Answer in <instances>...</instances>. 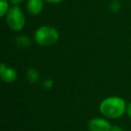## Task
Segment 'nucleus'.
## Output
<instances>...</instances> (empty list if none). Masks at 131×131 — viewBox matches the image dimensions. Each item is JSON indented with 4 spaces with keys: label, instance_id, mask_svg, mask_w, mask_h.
Returning a JSON list of instances; mask_svg holds the SVG:
<instances>
[{
    "label": "nucleus",
    "instance_id": "10",
    "mask_svg": "<svg viewBox=\"0 0 131 131\" xmlns=\"http://www.w3.org/2000/svg\"><path fill=\"white\" fill-rule=\"evenodd\" d=\"M110 7H111V11L116 13V12L119 11L121 6H120V4H119V2H118V1H117V0H113L112 2H111V6H110Z\"/></svg>",
    "mask_w": 131,
    "mask_h": 131
},
{
    "label": "nucleus",
    "instance_id": "2",
    "mask_svg": "<svg viewBox=\"0 0 131 131\" xmlns=\"http://www.w3.org/2000/svg\"><path fill=\"white\" fill-rule=\"evenodd\" d=\"M59 39V32L56 28L49 25L39 27L34 32V40L42 47H49L55 44Z\"/></svg>",
    "mask_w": 131,
    "mask_h": 131
},
{
    "label": "nucleus",
    "instance_id": "13",
    "mask_svg": "<svg viewBox=\"0 0 131 131\" xmlns=\"http://www.w3.org/2000/svg\"><path fill=\"white\" fill-rule=\"evenodd\" d=\"M111 131H123V129L118 127V126H111Z\"/></svg>",
    "mask_w": 131,
    "mask_h": 131
},
{
    "label": "nucleus",
    "instance_id": "9",
    "mask_svg": "<svg viewBox=\"0 0 131 131\" xmlns=\"http://www.w3.org/2000/svg\"><path fill=\"white\" fill-rule=\"evenodd\" d=\"M9 4L6 0H1L0 1V16L4 17L9 11Z\"/></svg>",
    "mask_w": 131,
    "mask_h": 131
},
{
    "label": "nucleus",
    "instance_id": "14",
    "mask_svg": "<svg viewBox=\"0 0 131 131\" xmlns=\"http://www.w3.org/2000/svg\"><path fill=\"white\" fill-rule=\"evenodd\" d=\"M10 1H11V3L14 5V6H17V5L24 2V0H10Z\"/></svg>",
    "mask_w": 131,
    "mask_h": 131
},
{
    "label": "nucleus",
    "instance_id": "4",
    "mask_svg": "<svg viewBox=\"0 0 131 131\" xmlns=\"http://www.w3.org/2000/svg\"><path fill=\"white\" fill-rule=\"evenodd\" d=\"M89 131H111V125L108 119L103 118H93L88 122Z\"/></svg>",
    "mask_w": 131,
    "mask_h": 131
},
{
    "label": "nucleus",
    "instance_id": "8",
    "mask_svg": "<svg viewBox=\"0 0 131 131\" xmlns=\"http://www.w3.org/2000/svg\"><path fill=\"white\" fill-rule=\"evenodd\" d=\"M15 44L20 49H26V48H29L31 46V41L25 35H20L15 40Z\"/></svg>",
    "mask_w": 131,
    "mask_h": 131
},
{
    "label": "nucleus",
    "instance_id": "1",
    "mask_svg": "<svg viewBox=\"0 0 131 131\" xmlns=\"http://www.w3.org/2000/svg\"><path fill=\"white\" fill-rule=\"evenodd\" d=\"M99 111L106 118H118L127 111V103L121 97L111 96L101 102Z\"/></svg>",
    "mask_w": 131,
    "mask_h": 131
},
{
    "label": "nucleus",
    "instance_id": "11",
    "mask_svg": "<svg viewBox=\"0 0 131 131\" xmlns=\"http://www.w3.org/2000/svg\"><path fill=\"white\" fill-rule=\"evenodd\" d=\"M42 85H43V87L46 88V89H51V88H53V86H54V81H53L52 79H46L43 82Z\"/></svg>",
    "mask_w": 131,
    "mask_h": 131
},
{
    "label": "nucleus",
    "instance_id": "6",
    "mask_svg": "<svg viewBox=\"0 0 131 131\" xmlns=\"http://www.w3.org/2000/svg\"><path fill=\"white\" fill-rule=\"evenodd\" d=\"M26 7L31 15H38L43 10V0H28Z\"/></svg>",
    "mask_w": 131,
    "mask_h": 131
},
{
    "label": "nucleus",
    "instance_id": "15",
    "mask_svg": "<svg viewBox=\"0 0 131 131\" xmlns=\"http://www.w3.org/2000/svg\"><path fill=\"white\" fill-rule=\"evenodd\" d=\"M45 1H47V2H49V3H51V4H58V3L62 2L63 0H45Z\"/></svg>",
    "mask_w": 131,
    "mask_h": 131
},
{
    "label": "nucleus",
    "instance_id": "7",
    "mask_svg": "<svg viewBox=\"0 0 131 131\" xmlns=\"http://www.w3.org/2000/svg\"><path fill=\"white\" fill-rule=\"evenodd\" d=\"M26 79L31 84H37L40 80V74L35 68H31L26 71Z\"/></svg>",
    "mask_w": 131,
    "mask_h": 131
},
{
    "label": "nucleus",
    "instance_id": "12",
    "mask_svg": "<svg viewBox=\"0 0 131 131\" xmlns=\"http://www.w3.org/2000/svg\"><path fill=\"white\" fill-rule=\"evenodd\" d=\"M126 112L127 113L128 117L131 118V102H129V103L127 105V111H126Z\"/></svg>",
    "mask_w": 131,
    "mask_h": 131
},
{
    "label": "nucleus",
    "instance_id": "3",
    "mask_svg": "<svg viewBox=\"0 0 131 131\" xmlns=\"http://www.w3.org/2000/svg\"><path fill=\"white\" fill-rule=\"evenodd\" d=\"M6 23L11 30L19 31L24 27L25 17L22 9L18 6H14L6 14Z\"/></svg>",
    "mask_w": 131,
    "mask_h": 131
},
{
    "label": "nucleus",
    "instance_id": "5",
    "mask_svg": "<svg viewBox=\"0 0 131 131\" xmlns=\"http://www.w3.org/2000/svg\"><path fill=\"white\" fill-rule=\"evenodd\" d=\"M0 77L6 83H13L16 80L17 73L14 68H8L4 63L0 65Z\"/></svg>",
    "mask_w": 131,
    "mask_h": 131
}]
</instances>
